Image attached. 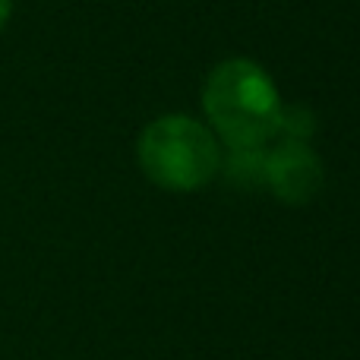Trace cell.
Returning a JSON list of instances; mask_svg holds the SVG:
<instances>
[{
  "label": "cell",
  "mask_w": 360,
  "mask_h": 360,
  "mask_svg": "<svg viewBox=\"0 0 360 360\" xmlns=\"http://www.w3.org/2000/svg\"><path fill=\"white\" fill-rule=\"evenodd\" d=\"M209 127L231 149H259L275 139L281 98L272 76L253 60L231 57L209 73L202 89Z\"/></svg>",
  "instance_id": "1"
},
{
  "label": "cell",
  "mask_w": 360,
  "mask_h": 360,
  "mask_svg": "<svg viewBox=\"0 0 360 360\" xmlns=\"http://www.w3.org/2000/svg\"><path fill=\"white\" fill-rule=\"evenodd\" d=\"M139 165L155 186L190 193L215 177L221 168V149L205 124L186 114H168L143 130Z\"/></svg>",
  "instance_id": "2"
},
{
  "label": "cell",
  "mask_w": 360,
  "mask_h": 360,
  "mask_svg": "<svg viewBox=\"0 0 360 360\" xmlns=\"http://www.w3.org/2000/svg\"><path fill=\"white\" fill-rule=\"evenodd\" d=\"M266 186L291 205L313 199L323 186V165L316 152L307 143L278 139V146L266 152Z\"/></svg>",
  "instance_id": "3"
},
{
  "label": "cell",
  "mask_w": 360,
  "mask_h": 360,
  "mask_svg": "<svg viewBox=\"0 0 360 360\" xmlns=\"http://www.w3.org/2000/svg\"><path fill=\"white\" fill-rule=\"evenodd\" d=\"M224 174L240 186H266V152L259 149H231Z\"/></svg>",
  "instance_id": "4"
},
{
  "label": "cell",
  "mask_w": 360,
  "mask_h": 360,
  "mask_svg": "<svg viewBox=\"0 0 360 360\" xmlns=\"http://www.w3.org/2000/svg\"><path fill=\"white\" fill-rule=\"evenodd\" d=\"M10 10H13V0H0V29H4L6 19H10Z\"/></svg>",
  "instance_id": "5"
}]
</instances>
